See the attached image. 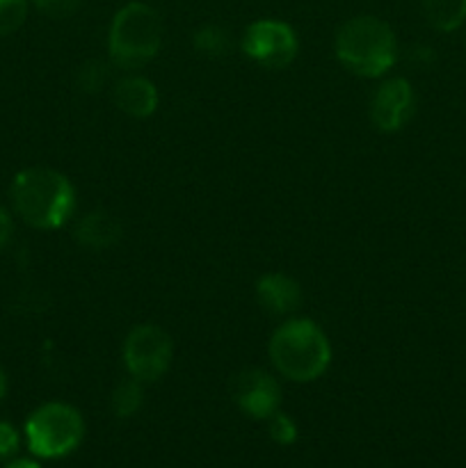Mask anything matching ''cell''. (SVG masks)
Here are the masks:
<instances>
[{"instance_id": "1", "label": "cell", "mask_w": 466, "mask_h": 468, "mask_svg": "<svg viewBox=\"0 0 466 468\" xmlns=\"http://www.w3.org/2000/svg\"><path fill=\"white\" fill-rule=\"evenodd\" d=\"M12 208L35 229H59L76 210V190L64 174L48 167H27L9 187Z\"/></svg>"}, {"instance_id": "2", "label": "cell", "mask_w": 466, "mask_h": 468, "mask_svg": "<svg viewBox=\"0 0 466 468\" xmlns=\"http://www.w3.org/2000/svg\"><path fill=\"white\" fill-rule=\"evenodd\" d=\"M270 359L272 366L291 382H313L332 361L329 338L313 320L292 318L277 327L270 338Z\"/></svg>"}, {"instance_id": "3", "label": "cell", "mask_w": 466, "mask_h": 468, "mask_svg": "<svg viewBox=\"0 0 466 468\" xmlns=\"http://www.w3.org/2000/svg\"><path fill=\"white\" fill-rule=\"evenodd\" d=\"M334 50L338 62L361 78L384 76L397 59L396 35L377 16H356L343 23Z\"/></svg>"}, {"instance_id": "4", "label": "cell", "mask_w": 466, "mask_h": 468, "mask_svg": "<svg viewBox=\"0 0 466 468\" xmlns=\"http://www.w3.org/2000/svg\"><path fill=\"white\" fill-rule=\"evenodd\" d=\"M163 46L160 14L146 3H128L112 18L108 50L119 69H137L158 55Z\"/></svg>"}, {"instance_id": "5", "label": "cell", "mask_w": 466, "mask_h": 468, "mask_svg": "<svg viewBox=\"0 0 466 468\" xmlns=\"http://www.w3.org/2000/svg\"><path fill=\"white\" fill-rule=\"evenodd\" d=\"M85 439V420L67 402H46L26 420V441L35 457L59 460L76 451Z\"/></svg>"}, {"instance_id": "6", "label": "cell", "mask_w": 466, "mask_h": 468, "mask_svg": "<svg viewBox=\"0 0 466 468\" xmlns=\"http://www.w3.org/2000/svg\"><path fill=\"white\" fill-rule=\"evenodd\" d=\"M174 359V343L158 324H137L123 343V364L142 384L158 382Z\"/></svg>"}, {"instance_id": "7", "label": "cell", "mask_w": 466, "mask_h": 468, "mask_svg": "<svg viewBox=\"0 0 466 468\" xmlns=\"http://www.w3.org/2000/svg\"><path fill=\"white\" fill-rule=\"evenodd\" d=\"M242 50L265 69H283L297 58L300 41L288 23L263 18L251 23L242 37Z\"/></svg>"}, {"instance_id": "8", "label": "cell", "mask_w": 466, "mask_h": 468, "mask_svg": "<svg viewBox=\"0 0 466 468\" xmlns=\"http://www.w3.org/2000/svg\"><path fill=\"white\" fill-rule=\"evenodd\" d=\"M231 398L242 414L268 420L281 405V387L260 368H245L231 378Z\"/></svg>"}, {"instance_id": "9", "label": "cell", "mask_w": 466, "mask_h": 468, "mask_svg": "<svg viewBox=\"0 0 466 468\" xmlns=\"http://www.w3.org/2000/svg\"><path fill=\"white\" fill-rule=\"evenodd\" d=\"M416 112V96L411 82L391 78L375 90L370 99V122L382 133H396L407 126Z\"/></svg>"}, {"instance_id": "10", "label": "cell", "mask_w": 466, "mask_h": 468, "mask_svg": "<svg viewBox=\"0 0 466 468\" xmlns=\"http://www.w3.org/2000/svg\"><path fill=\"white\" fill-rule=\"evenodd\" d=\"M256 300L272 315H291L302 304V288L292 277L281 272L265 274L256 283Z\"/></svg>"}, {"instance_id": "11", "label": "cell", "mask_w": 466, "mask_h": 468, "mask_svg": "<svg viewBox=\"0 0 466 468\" xmlns=\"http://www.w3.org/2000/svg\"><path fill=\"white\" fill-rule=\"evenodd\" d=\"M114 105L128 117L146 119L158 110V90L144 76H126L114 85Z\"/></svg>"}, {"instance_id": "12", "label": "cell", "mask_w": 466, "mask_h": 468, "mask_svg": "<svg viewBox=\"0 0 466 468\" xmlns=\"http://www.w3.org/2000/svg\"><path fill=\"white\" fill-rule=\"evenodd\" d=\"M73 236L87 250H110L123 238V227L114 215L105 210H91L78 219Z\"/></svg>"}, {"instance_id": "13", "label": "cell", "mask_w": 466, "mask_h": 468, "mask_svg": "<svg viewBox=\"0 0 466 468\" xmlns=\"http://www.w3.org/2000/svg\"><path fill=\"white\" fill-rule=\"evenodd\" d=\"M429 26L439 32H452L466 21V0H420Z\"/></svg>"}, {"instance_id": "14", "label": "cell", "mask_w": 466, "mask_h": 468, "mask_svg": "<svg viewBox=\"0 0 466 468\" xmlns=\"http://www.w3.org/2000/svg\"><path fill=\"white\" fill-rule=\"evenodd\" d=\"M144 405V388L140 379H123L112 391V411L119 419H131Z\"/></svg>"}, {"instance_id": "15", "label": "cell", "mask_w": 466, "mask_h": 468, "mask_svg": "<svg viewBox=\"0 0 466 468\" xmlns=\"http://www.w3.org/2000/svg\"><path fill=\"white\" fill-rule=\"evenodd\" d=\"M192 44L199 50L201 55H208V58H222L231 48V37L224 27L219 26H204L195 32L192 37Z\"/></svg>"}, {"instance_id": "16", "label": "cell", "mask_w": 466, "mask_h": 468, "mask_svg": "<svg viewBox=\"0 0 466 468\" xmlns=\"http://www.w3.org/2000/svg\"><path fill=\"white\" fill-rule=\"evenodd\" d=\"M110 71L103 62L99 59H91V62H85L76 73V85L80 87V91H87V94H96L101 91V87L108 82Z\"/></svg>"}, {"instance_id": "17", "label": "cell", "mask_w": 466, "mask_h": 468, "mask_svg": "<svg viewBox=\"0 0 466 468\" xmlns=\"http://www.w3.org/2000/svg\"><path fill=\"white\" fill-rule=\"evenodd\" d=\"M26 18L27 0H0V37L16 32Z\"/></svg>"}, {"instance_id": "18", "label": "cell", "mask_w": 466, "mask_h": 468, "mask_svg": "<svg viewBox=\"0 0 466 468\" xmlns=\"http://www.w3.org/2000/svg\"><path fill=\"white\" fill-rule=\"evenodd\" d=\"M268 420V432L274 443H279V446H292V443L297 441V434L300 432H297V425L291 416L277 411V414L270 416Z\"/></svg>"}, {"instance_id": "19", "label": "cell", "mask_w": 466, "mask_h": 468, "mask_svg": "<svg viewBox=\"0 0 466 468\" xmlns=\"http://www.w3.org/2000/svg\"><path fill=\"white\" fill-rule=\"evenodd\" d=\"M18 446H21V437H18L16 428L7 420H0V462L12 460Z\"/></svg>"}, {"instance_id": "20", "label": "cell", "mask_w": 466, "mask_h": 468, "mask_svg": "<svg viewBox=\"0 0 466 468\" xmlns=\"http://www.w3.org/2000/svg\"><path fill=\"white\" fill-rule=\"evenodd\" d=\"M37 9H41L44 14L53 18H64V16H71L73 12L78 9L80 0H32Z\"/></svg>"}, {"instance_id": "21", "label": "cell", "mask_w": 466, "mask_h": 468, "mask_svg": "<svg viewBox=\"0 0 466 468\" xmlns=\"http://www.w3.org/2000/svg\"><path fill=\"white\" fill-rule=\"evenodd\" d=\"M12 236H14V219L12 215H9V210L0 206V250H3L5 245H9Z\"/></svg>"}, {"instance_id": "22", "label": "cell", "mask_w": 466, "mask_h": 468, "mask_svg": "<svg viewBox=\"0 0 466 468\" xmlns=\"http://www.w3.org/2000/svg\"><path fill=\"white\" fill-rule=\"evenodd\" d=\"M5 468H41L39 462L27 460V457H18V460H9Z\"/></svg>"}, {"instance_id": "23", "label": "cell", "mask_w": 466, "mask_h": 468, "mask_svg": "<svg viewBox=\"0 0 466 468\" xmlns=\"http://www.w3.org/2000/svg\"><path fill=\"white\" fill-rule=\"evenodd\" d=\"M5 396H7V375H5V370L0 368V405H3Z\"/></svg>"}]
</instances>
